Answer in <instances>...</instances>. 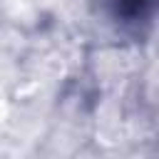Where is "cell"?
Listing matches in <instances>:
<instances>
[{
  "instance_id": "1",
  "label": "cell",
  "mask_w": 159,
  "mask_h": 159,
  "mask_svg": "<svg viewBox=\"0 0 159 159\" xmlns=\"http://www.w3.org/2000/svg\"><path fill=\"white\" fill-rule=\"evenodd\" d=\"M112 2H114V15L127 22L144 20L159 7V0H112Z\"/></svg>"
}]
</instances>
